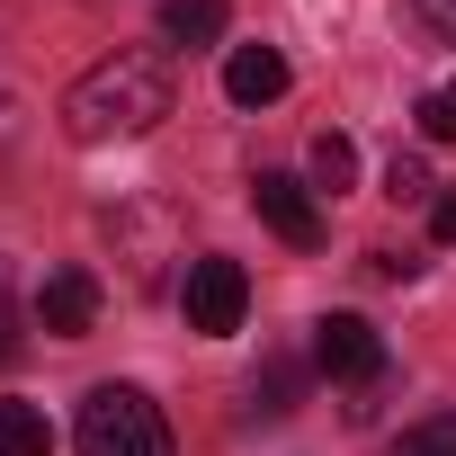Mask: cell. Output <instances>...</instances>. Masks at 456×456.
Instances as JSON below:
<instances>
[{
    "mask_svg": "<svg viewBox=\"0 0 456 456\" xmlns=\"http://www.w3.org/2000/svg\"><path fill=\"white\" fill-rule=\"evenodd\" d=\"M411 10H420V19L438 28V37H456V0H411Z\"/></svg>",
    "mask_w": 456,
    "mask_h": 456,
    "instance_id": "17",
    "label": "cell"
},
{
    "mask_svg": "<svg viewBox=\"0 0 456 456\" xmlns=\"http://www.w3.org/2000/svg\"><path fill=\"white\" fill-rule=\"evenodd\" d=\"M314 367H322L331 385H376V376H385L376 322H367V314H322V322H314Z\"/></svg>",
    "mask_w": 456,
    "mask_h": 456,
    "instance_id": "5",
    "label": "cell"
},
{
    "mask_svg": "<svg viewBox=\"0 0 456 456\" xmlns=\"http://www.w3.org/2000/svg\"><path fill=\"white\" fill-rule=\"evenodd\" d=\"M242 305H251V278H242V260H188V278H179V314H188V331H206V340H224V331H242Z\"/></svg>",
    "mask_w": 456,
    "mask_h": 456,
    "instance_id": "4",
    "label": "cell"
},
{
    "mask_svg": "<svg viewBox=\"0 0 456 456\" xmlns=\"http://www.w3.org/2000/svg\"><path fill=\"white\" fill-rule=\"evenodd\" d=\"M305 188L349 197V188H358V143H349V134H314V152H305Z\"/></svg>",
    "mask_w": 456,
    "mask_h": 456,
    "instance_id": "9",
    "label": "cell"
},
{
    "mask_svg": "<svg viewBox=\"0 0 456 456\" xmlns=\"http://www.w3.org/2000/svg\"><path fill=\"white\" fill-rule=\"evenodd\" d=\"M99 322V278L90 269H45V287H37V331L45 340H81Z\"/></svg>",
    "mask_w": 456,
    "mask_h": 456,
    "instance_id": "7",
    "label": "cell"
},
{
    "mask_svg": "<svg viewBox=\"0 0 456 456\" xmlns=\"http://www.w3.org/2000/svg\"><path fill=\"white\" fill-rule=\"evenodd\" d=\"M429 233H438V242H456V197H438V206H429Z\"/></svg>",
    "mask_w": 456,
    "mask_h": 456,
    "instance_id": "18",
    "label": "cell"
},
{
    "mask_svg": "<svg viewBox=\"0 0 456 456\" xmlns=\"http://www.w3.org/2000/svg\"><path fill=\"white\" fill-rule=\"evenodd\" d=\"M161 37L170 45H215L224 37V0H161Z\"/></svg>",
    "mask_w": 456,
    "mask_h": 456,
    "instance_id": "10",
    "label": "cell"
},
{
    "mask_svg": "<svg viewBox=\"0 0 456 456\" xmlns=\"http://www.w3.org/2000/svg\"><path fill=\"white\" fill-rule=\"evenodd\" d=\"M420 134H429V143H456V81H438V90L420 99Z\"/></svg>",
    "mask_w": 456,
    "mask_h": 456,
    "instance_id": "15",
    "label": "cell"
},
{
    "mask_svg": "<svg viewBox=\"0 0 456 456\" xmlns=\"http://www.w3.org/2000/svg\"><path fill=\"white\" fill-rule=\"evenodd\" d=\"M0 456H54V420L37 403H0Z\"/></svg>",
    "mask_w": 456,
    "mask_h": 456,
    "instance_id": "11",
    "label": "cell"
},
{
    "mask_svg": "<svg viewBox=\"0 0 456 456\" xmlns=\"http://www.w3.org/2000/svg\"><path fill=\"white\" fill-rule=\"evenodd\" d=\"M170 63L152 45H117L108 63H90L72 90H63V134L72 143H134L170 117Z\"/></svg>",
    "mask_w": 456,
    "mask_h": 456,
    "instance_id": "1",
    "label": "cell"
},
{
    "mask_svg": "<svg viewBox=\"0 0 456 456\" xmlns=\"http://www.w3.org/2000/svg\"><path fill=\"white\" fill-rule=\"evenodd\" d=\"M224 99H233V108L287 99V54L278 45H233V54H224Z\"/></svg>",
    "mask_w": 456,
    "mask_h": 456,
    "instance_id": "8",
    "label": "cell"
},
{
    "mask_svg": "<svg viewBox=\"0 0 456 456\" xmlns=\"http://www.w3.org/2000/svg\"><path fill=\"white\" fill-rule=\"evenodd\" d=\"M394 456H456V411H429L394 438Z\"/></svg>",
    "mask_w": 456,
    "mask_h": 456,
    "instance_id": "13",
    "label": "cell"
},
{
    "mask_svg": "<svg viewBox=\"0 0 456 456\" xmlns=\"http://www.w3.org/2000/svg\"><path fill=\"white\" fill-rule=\"evenodd\" d=\"M429 188H438V179H429L420 152H394V161H385V197H394V206H420Z\"/></svg>",
    "mask_w": 456,
    "mask_h": 456,
    "instance_id": "14",
    "label": "cell"
},
{
    "mask_svg": "<svg viewBox=\"0 0 456 456\" xmlns=\"http://www.w3.org/2000/svg\"><path fill=\"white\" fill-rule=\"evenodd\" d=\"M296 394H305V367H296V358H269V367L251 376V411H260V420H287Z\"/></svg>",
    "mask_w": 456,
    "mask_h": 456,
    "instance_id": "12",
    "label": "cell"
},
{
    "mask_svg": "<svg viewBox=\"0 0 456 456\" xmlns=\"http://www.w3.org/2000/svg\"><path fill=\"white\" fill-rule=\"evenodd\" d=\"M72 438H81V456H170V420L152 411L143 385H90Z\"/></svg>",
    "mask_w": 456,
    "mask_h": 456,
    "instance_id": "2",
    "label": "cell"
},
{
    "mask_svg": "<svg viewBox=\"0 0 456 456\" xmlns=\"http://www.w3.org/2000/svg\"><path fill=\"white\" fill-rule=\"evenodd\" d=\"M99 233H108V251L126 260V287H161V269L179 260V224H170V206H152V197H117V206L99 215Z\"/></svg>",
    "mask_w": 456,
    "mask_h": 456,
    "instance_id": "3",
    "label": "cell"
},
{
    "mask_svg": "<svg viewBox=\"0 0 456 456\" xmlns=\"http://www.w3.org/2000/svg\"><path fill=\"white\" fill-rule=\"evenodd\" d=\"M19 349V305H10V278H0V358Z\"/></svg>",
    "mask_w": 456,
    "mask_h": 456,
    "instance_id": "16",
    "label": "cell"
},
{
    "mask_svg": "<svg viewBox=\"0 0 456 456\" xmlns=\"http://www.w3.org/2000/svg\"><path fill=\"white\" fill-rule=\"evenodd\" d=\"M251 206H260V224H269L278 242H296V251H314V242H322V206H314V188H305V179L260 170V179H251Z\"/></svg>",
    "mask_w": 456,
    "mask_h": 456,
    "instance_id": "6",
    "label": "cell"
}]
</instances>
